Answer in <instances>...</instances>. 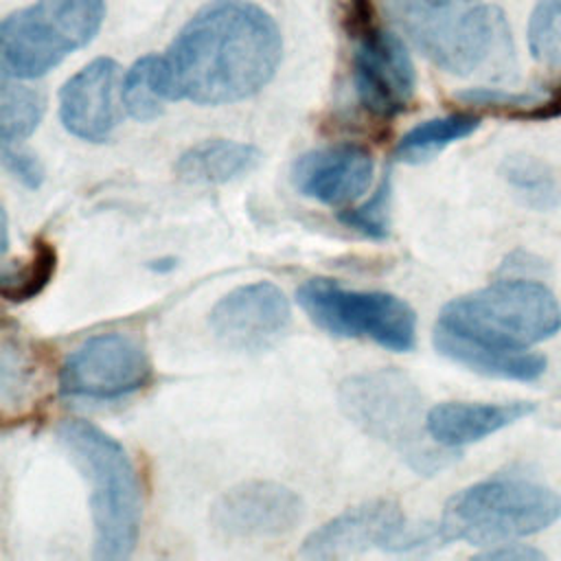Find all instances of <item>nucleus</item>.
I'll list each match as a JSON object with an SVG mask.
<instances>
[{
	"instance_id": "nucleus-4",
	"label": "nucleus",
	"mask_w": 561,
	"mask_h": 561,
	"mask_svg": "<svg viewBox=\"0 0 561 561\" xmlns=\"http://www.w3.org/2000/svg\"><path fill=\"white\" fill-rule=\"evenodd\" d=\"M383 4L432 64L458 77L484 68L508 42L502 15L482 0H383Z\"/></svg>"
},
{
	"instance_id": "nucleus-18",
	"label": "nucleus",
	"mask_w": 561,
	"mask_h": 561,
	"mask_svg": "<svg viewBox=\"0 0 561 561\" xmlns=\"http://www.w3.org/2000/svg\"><path fill=\"white\" fill-rule=\"evenodd\" d=\"M259 162L261 151L254 145L215 138L188 147L178 158L175 173L188 184L217 186L248 175Z\"/></svg>"
},
{
	"instance_id": "nucleus-12",
	"label": "nucleus",
	"mask_w": 561,
	"mask_h": 561,
	"mask_svg": "<svg viewBox=\"0 0 561 561\" xmlns=\"http://www.w3.org/2000/svg\"><path fill=\"white\" fill-rule=\"evenodd\" d=\"M305 517L302 497L270 480L241 482L210 508L213 526L232 539H272L291 533Z\"/></svg>"
},
{
	"instance_id": "nucleus-17",
	"label": "nucleus",
	"mask_w": 561,
	"mask_h": 561,
	"mask_svg": "<svg viewBox=\"0 0 561 561\" xmlns=\"http://www.w3.org/2000/svg\"><path fill=\"white\" fill-rule=\"evenodd\" d=\"M434 346L447 359L495 379L535 381L546 373V357L530 351H500L462 340L449 331L434 327Z\"/></svg>"
},
{
	"instance_id": "nucleus-10",
	"label": "nucleus",
	"mask_w": 561,
	"mask_h": 561,
	"mask_svg": "<svg viewBox=\"0 0 561 561\" xmlns=\"http://www.w3.org/2000/svg\"><path fill=\"white\" fill-rule=\"evenodd\" d=\"M151 377L149 355L136 337L99 333L64 359L59 392L68 399L116 401L142 390Z\"/></svg>"
},
{
	"instance_id": "nucleus-1",
	"label": "nucleus",
	"mask_w": 561,
	"mask_h": 561,
	"mask_svg": "<svg viewBox=\"0 0 561 561\" xmlns=\"http://www.w3.org/2000/svg\"><path fill=\"white\" fill-rule=\"evenodd\" d=\"M280 61V33L256 4L215 0L199 9L156 57L167 101L237 103L256 94Z\"/></svg>"
},
{
	"instance_id": "nucleus-24",
	"label": "nucleus",
	"mask_w": 561,
	"mask_h": 561,
	"mask_svg": "<svg viewBox=\"0 0 561 561\" xmlns=\"http://www.w3.org/2000/svg\"><path fill=\"white\" fill-rule=\"evenodd\" d=\"M164 101L167 99L158 83L156 57L147 55L138 59L125 75L123 105L131 118L145 123V121H153L162 112Z\"/></svg>"
},
{
	"instance_id": "nucleus-21",
	"label": "nucleus",
	"mask_w": 561,
	"mask_h": 561,
	"mask_svg": "<svg viewBox=\"0 0 561 561\" xmlns=\"http://www.w3.org/2000/svg\"><path fill=\"white\" fill-rule=\"evenodd\" d=\"M478 127H480V116H473L467 112L430 118L401 136V140L397 142L394 156L410 164L425 162L436 153H440L445 147L471 136Z\"/></svg>"
},
{
	"instance_id": "nucleus-14",
	"label": "nucleus",
	"mask_w": 561,
	"mask_h": 561,
	"mask_svg": "<svg viewBox=\"0 0 561 561\" xmlns=\"http://www.w3.org/2000/svg\"><path fill=\"white\" fill-rule=\"evenodd\" d=\"M373 169L375 162L366 147L337 142L302 153L291 167V184L309 199L342 206L368 188Z\"/></svg>"
},
{
	"instance_id": "nucleus-26",
	"label": "nucleus",
	"mask_w": 561,
	"mask_h": 561,
	"mask_svg": "<svg viewBox=\"0 0 561 561\" xmlns=\"http://www.w3.org/2000/svg\"><path fill=\"white\" fill-rule=\"evenodd\" d=\"M390 197H392V186L390 178L386 175L370 199H366L362 206L348 208L340 213V221L348 228L359 232L362 237L381 241L390 232Z\"/></svg>"
},
{
	"instance_id": "nucleus-19",
	"label": "nucleus",
	"mask_w": 561,
	"mask_h": 561,
	"mask_svg": "<svg viewBox=\"0 0 561 561\" xmlns=\"http://www.w3.org/2000/svg\"><path fill=\"white\" fill-rule=\"evenodd\" d=\"M500 173L513 195L530 210L552 213L561 208V175L537 156H506Z\"/></svg>"
},
{
	"instance_id": "nucleus-13",
	"label": "nucleus",
	"mask_w": 561,
	"mask_h": 561,
	"mask_svg": "<svg viewBox=\"0 0 561 561\" xmlns=\"http://www.w3.org/2000/svg\"><path fill=\"white\" fill-rule=\"evenodd\" d=\"M291 322L287 296L267 280L234 287L210 309L215 337L234 351H263L276 344Z\"/></svg>"
},
{
	"instance_id": "nucleus-22",
	"label": "nucleus",
	"mask_w": 561,
	"mask_h": 561,
	"mask_svg": "<svg viewBox=\"0 0 561 561\" xmlns=\"http://www.w3.org/2000/svg\"><path fill=\"white\" fill-rule=\"evenodd\" d=\"M44 96L39 90L2 83L0 90V140L2 145H15L31 136L44 116Z\"/></svg>"
},
{
	"instance_id": "nucleus-27",
	"label": "nucleus",
	"mask_w": 561,
	"mask_h": 561,
	"mask_svg": "<svg viewBox=\"0 0 561 561\" xmlns=\"http://www.w3.org/2000/svg\"><path fill=\"white\" fill-rule=\"evenodd\" d=\"M0 158L2 167L26 188H37L44 182V167L31 151H24L15 145H2Z\"/></svg>"
},
{
	"instance_id": "nucleus-5",
	"label": "nucleus",
	"mask_w": 561,
	"mask_h": 561,
	"mask_svg": "<svg viewBox=\"0 0 561 561\" xmlns=\"http://www.w3.org/2000/svg\"><path fill=\"white\" fill-rule=\"evenodd\" d=\"M561 517V495L524 478L476 482L445 504L438 528L443 541L495 546L537 535Z\"/></svg>"
},
{
	"instance_id": "nucleus-7",
	"label": "nucleus",
	"mask_w": 561,
	"mask_h": 561,
	"mask_svg": "<svg viewBox=\"0 0 561 561\" xmlns=\"http://www.w3.org/2000/svg\"><path fill=\"white\" fill-rule=\"evenodd\" d=\"M103 15V0H37L11 13L0 26L4 79L46 75L99 33Z\"/></svg>"
},
{
	"instance_id": "nucleus-3",
	"label": "nucleus",
	"mask_w": 561,
	"mask_h": 561,
	"mask_svg": "<svg viewBox=\"0 0 561 561\" xmlns=\"http://www.w3.org/2000/svg\"><path fill=\"white\" fill-rule=\"evenodd\" d=\"M436 327L482 346L528 351L559 333L561 305L541 280L506 276L449 300Z\"/></svg>"
},
{
	"instance_id": "nucleus-6",
	"label": "nucleus",
	"mask_w": 561,
	"mask_h": 561,
	"mask_svg": "<svg viewBox=\"0 0 561 561\" xmlns=\"http://www.w3.org/2000/svg\"><path fill=\"white\" fill-rule=\"evenodd\" d=\"M337 401L351 423L370 438L394 449L414 471L434 473L447 465L443 451L425 438L423 397L416 383L399 368H375L346 377Z\"/></svg>"
},
{
	"instance_id": "nucleus-23",
	"label": "nucleus",
	"mask_w": 561,
	"mask_h": 561,
	"mask_svg": "<svg viewBox=\"0 0 561 561\" xmlns=\"http://www.w3.org/2000/svg\"><path fill=\"white\" fill-rule=\"evenodd\" d=\"M55 248L46 241H37L33 248V254L26 263L7 267L2 265L0 274V289L2 296L11 302H22L28 298H35L53 278L55 274Z\"/></svg>"
},
{
	"instance_id": "nucleus-11",
	"label": "nucleus",
	"mask_w": 561,
	"mask_h": 561,
	"mask_svg": "<svg viewBox=\"0 0 561 561\" xmlns=\"http://www.w3.org/2000/svg\"><path fill=\"white\" fill-rule=\"evenodd\" d=\"M353 85L362 107L373 116L401 114L416 88L414 64L403 42L383 28H368L355 44Z\"/></svg>"
},
{
	"instance_id": "nucleus-16",
	"label": "nucleus",
	"mask_w": 561,
	"mask_h": 561,
	"mask_svg": "<svg viewBox=\"0 0 561 561\" xmlns=\"http://www.w3.org/2000/svg\"><path fill=\"white\" fill-rule=\"evenodd\" d=\"M535 403L506 401V403H471V401H445L430 408L425 425L430 438L445 447L456 449L478 443L517 421L528 416Z\"/></svg>"
},
{
	"instance_id": "nucleus-15",
	"label": "nucleus",
	"mask_w": 561,
	"mask_h": 561,
	"mask_svg": "<svg viewBox=\"0 0 561 561\" xmlns=\"http://www.w3.org/2000/svg\"><path fill=\"white\" fill-rule=\"evenodd\" d=\"M118 66L99 57L72 75L59 92V118L66 131L88 142H103L116 125L114 88Z\"/></svg>"
},
{
	"instance_id": "nucleus-2",
	"label": "nucleus",
	"mask_w": 561,
	"mask_h": 561,
	"mask_svg": "<svg viewBox=\"0 0 561 561\" xmlns=\"http://www.w3.org/2000/svg\"><path fill=\"white\" fill-rule=\"evenodd\" d=\"M57 438L90 484L94 559L131 557L142 526V486L134 460L116 438L83 419H64Z\"/></svg>"
},
{
	"instance_id": "nucleus-9",
	"label": "nucleus",
	"mask_w": 561,
	"mask_h": 561,
	"mask_svg": "<svg viewBox=\"0 0 561 561\" xmlns=\"http://www.w3.org/2000/svg\"><path fill=\"white\" fill-rule=\"evenodd\" d=\"M445 543L438 524L412 522L397 502L373 500L346 508L307 535V559H346L368 550L412 552Z\"/></svg>"
},
{
	"instance_id": "nucleus-25",
	"label": "nucleus",
	"mask_w": 561,
	"mask_h": 561,
	"mask_svg": "<svg viewBox=\"0 0 561 561\" xmlns=\"http://www.w3.org/2000/svg\"><path fill=\"white\" fill-rule=\"evenodd\" d=\"M530 55L546 64L561 68V0H539L528 20Z\"/></svg>"
},
{
	"instance_id": "nucleus-8",
	"label": "nucleus",
	"mask_w": 561,
	"mask_h": 561,
	"mask_svg": "<svg viewBox=\"0 0 561 561\" xmlns=\"http://www.w3.org/2000/svg\"><path fill=\"white\" fill-rule=\"evenodd\" d=\"M302 311L331 335L370 340L405 353L416 344V313L388 291L346 289L331 278H307L296 291Z\"/></svg>"
},
{
	"instance_id": "nucleus-29",
	"label": "nucleus",
	"mask_w": 561,
	"mask_h": 561,
	"mask_svg": "<svg viewBox=\"0 0 561 561\" xmlns=\"http://www.w3.org/2000/svg\"><path fill=\"white\" fill-rule=\"evenodd\" d=\"M156 265H151L153 270L158 272H164V270H173L175 267V261L173 259H160V261H153Z\"/></svg>"
},
{
	"instance_id": "nucleus-20",
	"label": "nucleus",
	"mask_w": 561,
	"mask_h": 561,
	"mask_svg": "<svg viewBox=\"0 0 561 561\" xmlns=\"http://www.w3.org/2000/svg\"><path fill=\"white\" fill-rule=\"evenodd\" d=\"M460 99L469 105L486 107L517 121H548L561 116V83L543 85L530 92L473 88L462 92Z\"/></svg>"
},
{
	"instance_id": "nucleus-28",
	"label": "nucleus",
	"mask_w": 561,
	"mask_h": 561,
	"mask_svg": "<svg viewBox=\"0 0 561 561\" xmlns=\"http://www.w3.org/2000/svg\"><path fill=\"white\" fill-rule=\"evenodd\" d=\"M478 559H491V561H535V559H546L541 550L528 543H515V541H504L495 543L493 548L484 550L478 554Z\"/></svg>"
}]
</instances>
